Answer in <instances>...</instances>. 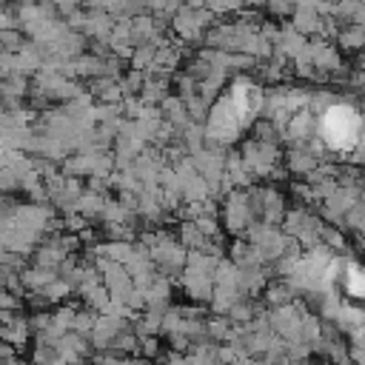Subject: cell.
<instances>
[{
    "mask_svg": "<svg viewBox=\"0 0 365 365\" xmlns=\"http://www.w3.org/2000/svg\"><path fill=\"white\" fill-rule=\"evenodd\" d=\"M362 117L351 106H328L319 117V137L334 151H354L362 140Z\"/></svg>",
    "mask_w": 365,
    "mask_h": 365,
    "instance_id": "cell-1",
    "label": "cell"
},
{
    "mask_svg": "<svg viewBox=\"0 0 365 365\" xmlns=\"http://www.w3.org/2000/svg\"><path fill=\"white\" fill-rule=\"evenodd\" d=\"M339 282L351 299H365V268L362 265H345Z\"/></svg>",
    "mask_w": 365,
    "mask_h": 365,
    "instance_id": "cell-2",
    "label": "cell"
}]
</instances>
